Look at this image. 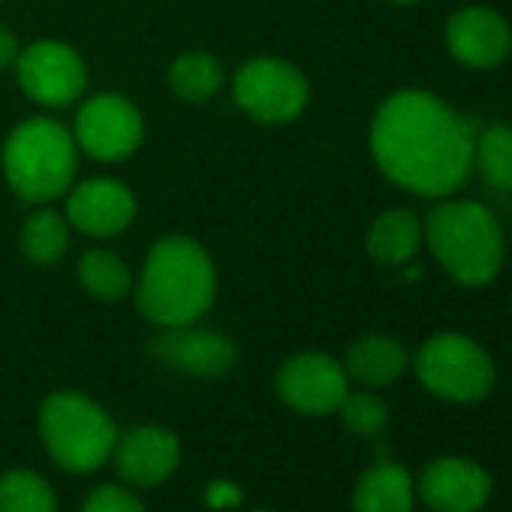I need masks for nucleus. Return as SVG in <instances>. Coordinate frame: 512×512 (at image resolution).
Returning a JSON list of instances; mask_svg holds the SVG:
<instances>
[{
  "label": "nucleus",
  "mask_w": 512,
  "mask_h": 512,
  "mask_svg": "<svg viewBox=\"0 0 512 512\" xmlns=\"http://www.w3.org/2000/svg\"><path fill=\"white\" fill-rule=\"evenodd\" d=\"M52 485L34 470H13L0 479V512H55Z\"/></svg>",
  "instance_id": "obj_22"
},
{
  "label": "nucleus",
  "mask_w": 512,
  "mask_h": 512,
  "mask_svg": "<svg viewBox=\"0 0 512 512\" xmlns=\"http://www.w3.org/2000/svg\"><path fill=\"white\" fill-rule=\"evenodd\" d=\"M178 437L157 425H142L115 443L118 473L133 485H157L178 467Z\"/></svg>",
  "instance_id": "obj_15"
},
{
  "label": "nucleus",
  "mask_w": 512,
  "mask_h": 512,
  "mask_svg": "<svg viewBox=\"0 0 512 512\" xmlns=\"http://www.w3.org/2000/svg\"><path fill=\"white\" fill-rule=\"evenodd\" d=\"M82 512H145L142 500L121 485H100L85 500Z\"/></svg>",
  "instance_id": "obj_25"
},
{
  "label": "nucleus",
  "mask_w": 512,
  "mask_h": 512,
  "mask_svg": "<svg viewBox=\"0 0 512 512\" xmlns=\"http://www.w3.org/2000/svg\"><path fill=\"white\" fill-rule=\"evenodd\" d=\"M392 4H398V7H410V4H419V0H392Z\"/></svg>",
  "instance_id": "obj_27"
},
{
  "label": "nucleus",
  "mask_w": 512,
  "mask_h": 512,
  "mask_svg": "<svg viewBox=\"0 0 512 512\" xmlns=\"http://www.w3.org/2000/svg\"><path fill=\"white\" fill-rule=\"evenodd\" d=\"M407 368V353L392 338H362L347 353V374L365 386H389Z\"/></svg>",
  "instance_id": "obj_18"
},
{
  "label": "nucleus",
  "mask_w": 512,
  "mask_h": 512,
  "mask_svg": "<svg viewBox=\"0 0 512 512\" xmlns=\"http://www.w3.org/2000/svg\"><path fill=\"white\" fill-rule=\"evenodd\" d=\"M356 512H410L413 509V482L410 473L392 461L374 464L356 488Z\"/></svg>",
  "instance_id": "obj_17"
},
{
  "label": "nucleus",
  "mask_w": 512,
  "mask_h": 512,
  "mask_svg": "<svg viewBox=\"0 0 512 512\" xmlns=\"http://www.w3.org/2000/svg\"><path fill=\"white\" fill-rule=\"evenodd\" d=\"M67 241H70L67 220L55 211H37L22 229V250L28 260L40 266L58 263L67 253Z\"/></svg>",
  "instance_id": "obj_21"
},
{
  "label": "nucleus",
  "mask_w": 512,
  "mask_h": 512,
  "mask_svg": "<svg viewBox=\"0 0 512 512\" xmlns=\"http://www.w3.org/2000/svg\"><path fill=\"white\" fill-rule=\"evenodd\" d=\"M79 278L85 284V290L97 299L115 302L127 293L130 287V272L124 266L121 256H115L112 250H91L82 256L79 263Z\"/></svg>",
  "instance_id": "obj_23"
},
{
  "label": "nucleus",
  "mask_w": 512,
  "mask_h": 512,
  "mask_svg": "<svg viewBox=\"0 0 512 512\" xmlns=\"http://www.w3.org/2000/svg\"><path fill=\"white\" fill-rule=\"evenodd\" d=\"M341 419L344 425L353 431V434H362V437H374L386 428L389 422V410L386 404L377 398V395H368V392H359V395H350L341 401Z\"/></svg>",
  "instance_id": "obj_24"
},
{
  "label": "nucleus",
  "mask_w": 512,
  "mask_h": 512,
  "mask_svg": "<svg viewBox=\"0 0 512 512\" xmlns=\"http://www.w3.org/2000/svg\"><path fill=\"white\" fill-rule=\"evenodd\" d=\"M422 386L449 401H479L494 386V365L488 353L464 335H434L416 356Z\"/></svg>",
  "instance_id": "obj_6"
},
{
  "label": "nucleus",
  "mask_w": 512,
  "mask_h": 512,
  "mask_svg": "<svg viewBox=\"0 0 512 512\" xmlns=\"http://www.w3.org/2000/svg\"><path fill=\"white\" fill-rule=\"evenodd\" d=\"M419 491L437 512H476L491 494V479L473 461L440 458L425 467Z\"/></svg>",
  "instance_id": "obj_13"
},
{
  "label": "nucleus",
  "mask_w": 512,
  "mask_h": 512,
  "mask_svg": "<svg viewBox=\"0 0 512 512\" xmlns=\"http://www.w3.org/2000/svg\"><path fill=\"white\" fill-rule=\"evenodd\" d=\"M425 238L437 263L464 287L488 284L503 263V232L479 202H443L425 220Z\"/></svg>",
  "instance_id": "obj_3"
},
{
  "label": "nucleus",
  "mask_w": 512,
  "mask_h": 512,
  "mask_svg": "<svg viewBox=\"0 0 512 512\" xmlns=\"http://www.w3.org/2000/svg\"><path fill=\"white\" fill-rule=\"evenodd\" d=\"M446 49L467 67H497L512 49V31L494 10L467 7L449 19Z\"/></svg>",
  "instance_id": "obj_11"
},
{
  "label": "nucleus",
  "mask_w": 512,
  "mask_h": 512,
  "mask_svg": "<svg viewBox=\"0 0 512 512\" xmlns=\"http://www.w3.org/2000/svg\"><path fill=\"white\" fill-rule=\"evenodd\" d=\"M4 172L22 199L49 202L73 184L76 136L52 118L22 121L4 145Z\"/></svg>",
  "instance_id": "obj_4"
},
{
  "label": "nucleus",
  "mask_w": 512,
  "mask_h": 512,
  "mask_svg": "<svg viewBox=\"0 0 512 512\" xmlns=\"http://www.w3.org/2000/svg\"><path fill=\"white\" fill-rule=\"evenodd\" d=\"M220 82H223V70L205 52H187L169 70V88L184 103H202L214 97L220 91Z\"/></svg>",
  "instance_id": "obj_19"
},
{
  "label": "nucleus",
  "mask_w": 512,
  "mask_h": 512,
  "mask_svg": "<svg viewBox=\"0 0 512 512\" xmlns=\"http://www.w3.org/2000/svg\"><path fill=\"white\" fill-rule=\"evenodd\" d=\"M16 73L22 91L40 106H67L79 100L88 85L85 61L76 49L58 40H40L19 52Z\"/></svg>",
  "instance_id": "obj_8"
},
{
  "label": "nucleus",
  "mask_w": 512,
  "mask_h": 512,
  "mask_svg": "<svg viewBox=\"0 0 512 512\" xmlns=\"http://www.w3.org/2000/svg\"><path fill=\"white\" fill-rule=\"evenodd\" d=\"M154 356L193 377H220L235 365V347L220 332L178 326L154 341Z\"/></svg>",
  "instance_id": "obj_14"
},
{
  "label": "nucleus",
  "mask_w": 512,
  "mask_h": 512,
  "mask_svg": "<svg viewBox=\"0 0 512 512\" xmlns=\"http://www.w3.org/2000/svg\"><path fill=\"white\" fill-rule=\"evenodd\" d=\"M473 163L491 190H512V127H488L473 145Z\"/></svg>",
  "instance_id": "obj_20"
},
{
  "label": "nucleus",
  "mask_w": 512,
  "mask_h": 512,
  "mask_svg": "<svg viewBox=\"0 0 512 512\" xmlns=\"http://www.w3.org/2000/svg\"><path fill=\"white\" fill-rule=\"evenodd\" d=\"M214 266L208 253L184 235L154 244L139 281V311L166 329L193 326L214 302Z\"/></svg>",
  "instance_id": "obj_2"
},
{
  "label": "nucleus",
  "mask_w": 512,
  "mask_h": 512,
  "mask_svg": "<svg viewBox=\"0 0 512 512\" xmlns=\"http://www.w3.org/2000/svg\"><path fill=\"white\" fill-rule=\"evenodd\" d=\"M473 124L428 91L392 94L371 124L377 166L419 196L455 193L473 169Z\"/></svg>",
  "instance_id": "obj_1"
},
{
  "label": "nucleus",
  "mask_w": 512,
  "mask_h": 512,
  "mask_svg": "<svg viewBox=\"0 0 512 512\" xmlns=\"http://www.w3.org/2000/svg\"><path fill=\"white\" fill-rule=\"evenodd\" d=\"M19 40L7 31V28H0V67H10V64H16V58H19Z\"/></svg>",
  "instance_id": "obj_26"
},
{
  "label": "nucleus",
  "mask_w": 512,
  "mask_h": 512,
  "mask_svg": "<svg viewBox=\"0 0 512 512\" xmlns=\"http://www.w3.org/2000/svg\"><path fill=\"white\" fill-rule=\"evenodd\" d=\"M136 217L130 187L112 178L82 181L67 199V220L88 235H118Z\"/></svg>",
  "instance_id": "obj_12"
},
{
  "label": "nucleus",
  "mask_w": 512,
  "mask_h": 512,
  "mask_svg": "<svg viewBox=\"0 0 512 512\" xmlns=\"http://www.w3.org/2000/svg\"><path fill=\"white\" fill-rule=\"evenodd\" d=\"M422 244V220L407 208L383 211L368 232V253L380 266H401Z\"/></svg>",
  "instance_id": "obj_16"
},
{
  "label": "nucleus",
  "mask_w": 512,
  "mask_h": 512,
  "mask_svg": "<svg viewBox=\"0 0 512 512\" xmlns=\"http://www.w3.org/2000/svg\"><path fill=\"white\" fill-rule=\"evenodd\" d=\"M40 434L49 455L73 473L97 470L118 443L109 413L79 392H55L43 401Z\"/></svg>",
  "instance_id": "obj_5"
},
{
  "label": "nucleus",
  "mask_w": 512,
  "mask_h": 512,
  "mask_svg": "<svg viewBox=\"0 0 512 512\" xmlns=\"http://www.w3.org/2000/svg\"><path fill=\"white\" fill-rule=\"evenodd\" d=\"M278 392L293 410L332 413L347 398V371L323 353H302L278 371Z\"/></svg>",
  "instance_id": "obj_10"
},
{
  "label": "nucleus",
  "mask_w": 512,
  "mask_h": 512,
  "mask_svg": "<svg viewBox=\"0 0 512 512\" xmlns=\"http://www.w3.org/2000/svg\"><path fill=\"white\" fill-rule=\"evenodd\" d=\"M142 115L121 94H97L91 97L76 118V142L94 160H124L142 142Z\"/></svg>",
  "instance_id": "obj_9"
},
{
  "label": "nucleus",
  "mask_w": 512,
  "mask_h": 512,
  "mask_svg": "<svg viewBox=\"0 0 512 512\" xmlns=\"http://www.w3.org/2000/svg\"><path fill=\"white\" fill-rule=\"evenodd\" d=\"M235 103L263 124H284L308 106V79L278 58H256L235 73Z\"/></svg>",
  "instance_id": "obj_7"
}]
</instances>
